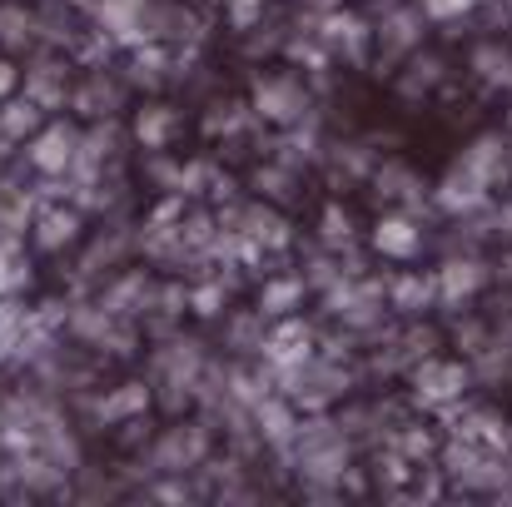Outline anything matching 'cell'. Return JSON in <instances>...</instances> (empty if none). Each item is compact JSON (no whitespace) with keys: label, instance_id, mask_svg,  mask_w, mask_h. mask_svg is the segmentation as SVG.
<instances>
[{"label":"cell","instance_id":"cell-32","mask_svg":"<svg viewBox=\"0 0 512 507\" xmlns=\"http://www.w3.org/2000/svg\"><path fill=\"white\" fill-rule=\"evenodd\" d=\"M15 90H20V70H15L10 60H0V105H5Z\"/></svg>","mask_w":512,"mask_h":507},{"label":"cell","instance_id":"cell-13","mask_svg":"<svg viewBox=\"0 0 512 507\" xmlns=\"http://www.w3.org/2000/svg\"><path fill=\"white\" fill-rule=\"evenodd\" d=\"M150 403H155V388H150L145 378L120 383V388H110L105 398H95V423H100V428H120V423H130V418H145Z\"/></svg>","mask_w":512,"mask_h":507},{"label":"cell","instance_id":"cell-2","mask_svg":"<svg viewBox=\"0 0 512 507\" xmlns=\"http://www.w3.org/2000/svg\"><path fill=\"white\" fill-rule=\"evenodd\" d=\"M65 324H70V334L80 338V343H90V348H100V353H115V358H130V353L140 348V329H135L130 319L110 314L100 299H95V304H75V309L65 314Z\"/></svg>","mask_w":512,"mask_h":507},{"label":"cell","instance_id":"cell-14","mask_svg":"<svg viewBox=\"0 0 512 507\" xmlns=\"http://www.w3.org/2000/svg\"><path fill=\"white\" fill-rule=\"evenodd\" d=\"M433 284H438V304L458 309V304H468L488 284V269L478 259H448L443 269H433Z\"/></svg>","mask_w":512,"mask_h":507},{"label":"cell","instance_id":"cell-34","mask_svg":"<svg viewBox=\"0 0 512 507\" xmlns=\"http://www.w3.org/2000/svg\"><path fill=\"white\" fill-rule=\"evenodd\" d=\"M508 264H512V259H508Z\"/></svg>","mask_w":512,"mask_h":507},{"label":"cell","instance_id":"cell-15","mask_svg":"<svg viewBox=\"0 0 512 507\" xmlns=\"http://www.w3.org/2000/svg\"><path fill=\"white\" fill-rule=\"evenodd\" d=\"M130 135H135V145H140L145 155L170 150L174 135H179V115H174V105H165V100L140 105V110H135V120H130Z\"/></svg>","mask_w":512,"mask_h":507},{"label":"cell","instance_id":"cell-8","mask_svg":"<svg viewBox=\"0 0 512 507\" xmlns=\"http://www.w3.org/2000/svg\"><path fill=\"white\" fill-rule=\"evenodd\" d=\"M70 60L60 55V50H50V55H40L30 70H25V95L50 115V110H65L70 105Z\"/></svg>","mask_w":512,"mask_h":507},{"label":"cell","instance_id":"cell-7","mask_svg":"<svg viewBox=\"0 0 512 507\" xmlns=\"http://www.w3.org/2000/svg\"><path fill=\"white\" fill-rule=\"evenodd\" d=\"M314 35H319V45L329 50V60H348V65H358L363 55H368V20L358 15V10H324L319 15V25H314Z\"/></svg>","mask_w":512,"mask_h":507},{"label":"cell","instance_id":"cell-33","mask_svg":"<svg viewBox=\"0 0 512 507\" xmlns=\"http://www.w3.org/2000/svg\"><path fill=\"white\" fill-rule=\"evenodd\" d=\"M155 498H165V503H184V498H189V488H184V483H160V488H155Z\"/></svg>","mask_w":512,"mask_h":507},{"label":"cell","instance_id":"cell-12","mask_svg":"<svg viewBox=\"0 0 512 507\" xmlns=\"http://www.w3.org/2000/svg\"><path fill=\"white\" fill-rule=\"evenodd\" d=\"M70 105H75V115H85V120H115V110L125 105V80H115V75H105V70H90V75L70 90Z\"/></svg>","mask_w":512,"mask_h":507},{"label":"cell","instance_id":"cell-22","mask_svg":"<svg viewBox=\"0 0 512 507\" xmlns=\"http://www.w3.org/2000/svg\"><path fill=\"white\" fill-rule=\"evenodd\" d=\"M418 40H423V10H393L378 30V45L388 55H413Z\"/></svg>","mask_w":512,"mask_h":507},{"label":"cell","instance_id":"cell-27","mask_svg":"<svg viewBox=\"0 0 512 507\" xmlns=\"http://www.w3.org/2000/svg\"><path fill=\"white\" fill-rule=\"evenodd\" d=\"M373 184H378V199H403V204L423 189V184H418V174H413L408 165H398V160L378 169V174H373Z\"/></svg>","mask_w":512,"mask_h":507},{"label":"cell","instance_id":"cell-10","mask_svg":"<svg viewBox=\"0 0 512 507\" xmlns=\"http://www.w3.org/2000/svg\"><path fill=\"white\" fill-rule=\"evenodd\" d=\"M368 249L378 254V259H398V264H408V259H418L423 254V229H418V219L413 214H383L373 229H368Z\"/></svg>","mask_w":512,"mask_h":507},{"label":"cell","instance_id":"cell-1","mask_svg":"<svg viewBox=\"0 0 512 507\" xmlns=\"http://www.w3.org/2000/svg\"><path fill=\"white\" fill-rule=\"evenodd\" d=\"M249 110H254V120L289 130V125H304V120H309L314 95H309V85H304L299 75L274 70V75H259V80L249 85Z\"/></svg>","mask_w":512,"mask_h":507},{"label":"cell","instance_id":"cell-3","mask_svg":"<svg viewBox=\"0 0 512 507\" xmlns=\"http://www.w3.org/2000/svg\"><path fill=\"white\" fill-rule=\"evenodd\" d=\"M209 443H214L209 423H170L150 448V468L165 473V478H184V473L209 463Z\"/></svg>","mask_w":512,"mask_h":507},{"label":"cell","instance_id":"cell-16","mask_svg":"<svg viewBox=\"0 0 512 507\" xmlns=\"http://www.w3.org/2000/svg\"><path fill=\"white\" fill-rule=\"evenodd\" d=\"M304 299H309L304 274H274V279H264V284H259L254 309H259L264 319H289V314H299V309H304Z\"/></svg>","mask_w":512,"mask_h":507},{"label":"cell","instance_id":"cell-31","mask_svg":"<svg viewBox=\"0 0 512 507\" xmlns=\"http://www.w3.org/2000/svg\"><path fill=\"white\" fill-rule=\"evenodd\" d=\"M483 0H418V10H423V20H438V25H448V20H463V15H473Z\"/></svg>","mask_w":512,"mask_h":507},{"label":"cell","instance_id":"cell-6","mask_svg":"<svg viewBox=\"0 0 512 507\" xmlns=\"http://www.w3.org/2000/svg\"><path fill=\"white\" fill-rule=\"evenodd\" d=\"M80 234H85V209H80V204L50 199V204H40L35 219H30V239H35L40 254H65V249L80 244Z\"/></svg>","mask_w":512,"mask_h":507},{"label":"cell","instance_id":"cell-5","mask_svg":"<svg viewBox=\"0 0 512 507\" xmlns=\"http://www.w3.org/2000/svg\"><path fill=\"white\" fill-rule=\"evenodd\" d=\"M75 150H80V130L65 125V120H50L25 140V165L40 179H65L70 165H75Z\"/></svg>","mask_w":512,"mask_h":507},{"label":"cell","instance_id":"cell-29","mask_svg":"<svg viewBox=\"0 0 512 507\" xmlns=\"http://www.w3.org/2000/svg\"><path fill=\"white\" fill-rule=\"evenodd\" d=\"M348 244H353V219H348V209L329 204L324 209V249H348Z\"/></svg>","mask_w":512,"mask_h":507},{"label":"cell","instance_id":"cell-19","mask_svg":"<svg viewBox=\"0 0 512 507\" xmlns=\"http://www.w3.org/2000/svg\"><path fill=\"white\" fill-rule=\"evenodd\" d=\"M383 294H388V309H398V314H423V309L438 304L433 274H388Z\"/></svg>","mask_w":512,"mask_h":507},{"label":"cell","instance_id":"cell-26","mask_svg":"<svg viewBox=\"0 0 512 507\" xmlns=\"http://www.w3.org/2000/svg\"><path fill=\"white\" fill-rule=\"evenodd\" d=\"M294 169H284L279 160H269V165L254 169V189H259V199H269V204H284V199H294Z\"/></svg>","mask_w":512,"mask_h":507},{"label":"cell","instance_id":"cell-17","mask_svg":"<svg viewBox=\"0 0 512 507\" xmlns=\"http://www.w3.org/2000/svg\"><path fill=\"white\" fill-rule=\"evenodd\" d=\"M463 165L473 169L488 189H498V184L512 174V140H508V135H478V140L468 145Z\"/></svg>","mask_w":512,"mask_h":507},{"label":"cell","instance_id":"cell-28","mask_svg":"<svg viewBox=\"0 0 512 507\" xmlns=\"http://www.w3.org/2000/svg\"><path fill=\"white\" fill-rule=\"evenodd\" d=\"M473 70L488 80V85H508L512 90V55L498 50V45H478L473 50Z\"/></svg>","mask_w":512,"mask_h":507},{"label":"cell","instance_id":"cell-18","mask_svg":"<svg viewBox=\"0 0 512 507\" xmlns=\"http://www.w3.org/2000/svg\"><path fill=\"white\" fill-rule=\"evenodd\" d=\"M170 80H174V55L165 40H145V45L130 50V75H125V85L160 90V85H170Z\"/></svg>","mask_w":512,"mask_h":507},{"label":"cell","instance_id":"cell-4","mask_svg":"<svg viewBox=\"0 0 512 507\" xmlns=\"http://www.w3.org/2000/svg\"><path fill=\"white\" fill-rule=\"evenodd\" d=\"M468 378L473 373L463 363H453V358H423L413 368V403L418 408H433V413L458 408V398L468 393Z\"/></svg>","mask_w":512,"mask_h":507},{"label":"cell","instance_id":"cell-23","mask_svg":"<svg viewBox=\"0 0 512 507\" xmlns=\"http://www.w3.org/2000/svg\"><path fill=\"white\" fill-rule=\"evenodd\" d=\"M229 299H234V279H224V274L189 284V314L194 319H224L229 314Z\"/></svg>","mask_w":512,"mask_h":507},{"label":"cell","instance_id":"cell-25","mask_svg":"<svg viewBox=\"0 0 512 507\" xmlns=\"http://www.w3.org/2000/svg\"><path fill=\"white\" fill-rule=\"evenodd\" d=\"M30 284V259L15 239H0V299H15Z\"/></svg>","mask_w":512,"mask_h":507},{"label":"cell","instance_id":"cell-20","mask_svg":"<svg viewBox=\"0 0 512 507\" xmlns=\"http://www.w3.org/2000/svg\"><path fill=\"white\" fill-rule=\"evenodd\" d=\"M40 125H45V110H40L30 95H10V100L0 105V145H5V150H10V145H25Z\"/></svg>","mask_w":512,"mask_h":507},{"label":"cell","instance_id":"cell-9","mask_svg":"<svg viewBox=\"0 0 512 507\" xmlns=\"http://www.w3.org/2000/svg\"><path fill=\"white\" fill-rule=\"evenodd\" d=\"M100 304H105L110 314L140 324V319L150 314V304H155V274H150V269H125V274H115V279L100 289Z\"/></svg>","mask_w":512,"mask_h":507},{"label":"cell","instance_id":"cell-30","mask_svg":"<svg viewBox=\"0 0 512 507\" xmlns=\"http://www.w3.org/2000/svg\"><path fill=\"white\" fill-rule=\"evenodd\" d=\"M264 10H269V0H224V20L244 35V30H254L259 20H264Z\"/></svg>","mask_w":512,"mask_h":507},{"label":"cell","instance_id":"cell-24","mask_svg":"<svg viewBox=\"0 0 512 507\" xmlns=\"http://www.w3.org/2000/svg\"><path fill=\"white\" fill-rule=\"evenodd\" d=\"M249 120H254V110H249V100H219V105H209V115H204V135L209 140H229V135H239V130H249Z\"/></svg>","mask_w":512,"mask_h":507},{"label":"cell","instance_id":"cell-21","mask_svg":"<svg viewBox=\"0 0 512 507\" xmlns=\"http://www.w3.org/2000/svg\"><path fill=\"white\" fill-rule=\"evenodd\" d=\"M30 45H40L35 10H25V5H15V0H0V50L20 55V50H30Z\"/></svg>","mask_w":512,"mask_h":507},{"label":"cell","instance_id":"cell-11","mask_svg":"<svg viewBox=\"0 0 512 507\" xmlns=\"http://www.w3.org/2000/svg\"><path fill=\"white\" fill-rule=\"evenodd\" d=\"M488 199H493V189H488L473 169L463 165V160H458V165H453L443 179H438V184H433V204H438L443 214H478Z\"/></svg>","mask_w":512,"mask_h":507}]
</instances>
